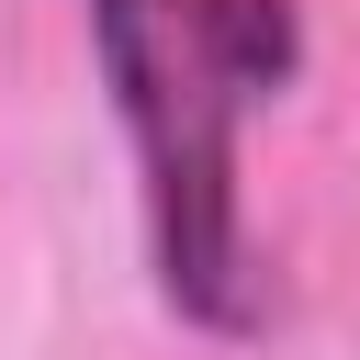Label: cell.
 Masks as SVG:
<instances>
[{
  "label": "cell",
  "mask_w": 360,
  "mask_h": 360,
  "mask_svg": "<svg viewBox=\"0 0 360 360\" xmlns=\"http://www.w3.org/2000/svg\"><path fill=\"white\" fill-rule=\"evenodd\" d=\"M90 45L146 169L158 292L191 326L248 338L259 270L236 225V124L304 68V11L292 0H90Z\"/></svg>",
  "instance_id": "6da1fadb"
}]
</instances>
